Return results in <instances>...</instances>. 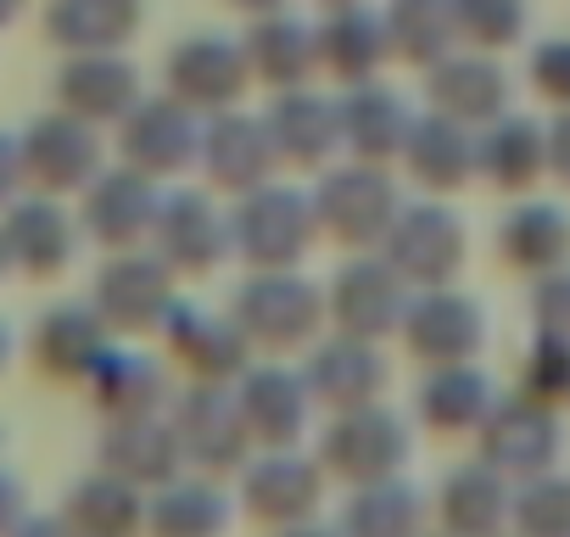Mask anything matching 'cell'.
I'll list each match as a JSON object with an SVG mask.
<instances>
[{
	"instance_id": "obj_7",
	"label": "cell",
	"mask_w": 570,
	"mask_h": 537,
	"mask_svg": "<svg viewBox=\"0 0 570 537\" xmlns=\"http://www.w3.org/2000/svg\"><path fill=\"white\" fill-rule=\"evenodd\" d=\"M235 476H240V509L274 531L314 520L325 504V481H331V470L297 448H263V453L252 448V459Z\"/></svg>"
},
{
	"instance_id": "obj_18",
	"label": "cell",
	"mask_w": 570,
	"mask_h": 537,
	"mask_svg": "<svg viewBox=\"0 0 570 537\" xmlns=\"http://www.w3.org/2000/svg\"><path fill=\"white\" fill-rule=\"evenodd\" d=\"M163 336H168L174 364H179L190 381L235 387L240 370L252 364V342H246V331L235 325V314H207V309H196V303H174V314L163 320Z\"/></svg>"
},
{
	"instance_id": "obj_51",
	"label": "cell",
	"mask_w": 570,
	"mask_h": 537,
	"mask_svg": "<svg viewBox=\"0 0 570 537\" xmlns=\"http://www.w3.org/2000/svg\"><path fill=\"white\" fill-rule=\"evenodd\" d=\"M229 7H240V12H252V18H257V12H279L285 0H229Z\"/></svg>"
},
{
	"instance_id": "obj_5",
	"label": "cell",
	"mask_w": 570,
	"mask_h": 537,
	"mask_svg": "<svg viewBox=\"0 0 570 537\" xmlns=\"http://www.w3.org/2000/svg\"><path fill=\"white\" fill-rule=\"evenodd\" d=\"M381 257L397 268L414 292H425V286H453L459 268H464V257H470L464 218H459L448 202H436V196L403 202L397 218H392V230H386V241H381Z\"/></svg>"
},
{
	"instance_id": "obj_4",
	"label": "cell",
	"mask_w": 570,
	"mask_h": 537,
	"mask_svg": "<svg viewBox=\"0 0 570 537\" xmlns=\"http://www.w3.org/2000/svg\"><path fill=\"white\" fill-rule=\"evenodd\" d=\"M409 453H414L409 420L397 409H386L381 398L375 403H358V409H336L331 426H325V437H320V465L336 481H347V487L403 476Z\"/></svg>"
},
{
	"instance_id": "obj_36",
	"label": "cell",
	"mask_w": 570,
	"mask_h": 537,
	"mask_svg": "<svg viewBox=\"0 0 570 537\" xmlns=\"http://www.w3.org/2000/svg\"><path fill=\"white\" fill-rule=\"evenodd\" d=\"M146 23L140 0H51L46 12V35L51 46L73 51H124Z\"/></svg>"
},
{
	"instance_id": "obj_35",
	"label": "cell",
	"mask_w": 570,
	"mask_h": 537,
	"mask_svg": "<svg viewBox=\"0 0 570 537\" xmlns=\"http://www.w3.org/2000/svg\"><path fill=\"white\" fill-rule=\"evenodd\" d=\"M498 257L514 275H548V268L570 263V213L559 202H520L498 224Z\"/></svg>"
},
{
	"instance_id": "obj_1",
	"label": "cell",
	"mask_w": 570,
	"mask_h": 537,
	"mask_svg": "<svg viewBox=\"0 0 570 537\" xmlns=\"http://www.w3.org/2000/svg\"><path fill=\"white\" fill-rule=\"evenodd\" d=\"M229 235H235V257H246L252 268H297L325 230L314 213V191L263 179L257 191L235 196Z\"/></svg>"
},
{
	"instance_id": "obj_21",
	"label": "cell",
	"mask_w": 570,
	"mask_h": 537,
	"mask_svg": "<svg viewBox=\"0 0 570 537\" xmlns=\"http://www.w3.org/2000/svg\"><path fill=\"white\" fill-rule=\"evenodd\" d=\"M263 124H268L279 163H292V168H325L342 152V96H325L314 85L279 90Z\"/></svg>"
},
{
	"instance_id": "obj_31",
	"label": "cell",
	"mask_w": 570,
	"mask_h": 537,
	"mask_svg": "<svg viewBox=\"0 0 570 537\" xmlns=\"http://www.w3.org/2000/svg\"><path fill=\"white\" fill-rule=\"evenodd\" d=\"M409 168V179L431 196H453L475 179V129L448 118V113H425L414 118V135L397 157Z\"/></svg>"
},
{
	"instance_id": "obj_28",
	"label": "cell",
	"mask_w": 570,
	"mask_h": 537,
	"mask_svg": "<svg viewBox=\"0 0 570 537\" xmlns=\"http://www.w3.org/2000/svg\"><path fill=\"white\" fill-rule=\"evenodd\" d=\"M0 241H7V257L35 281H51L73 263V246H79V224L68 218V207L57 196H29V202H12L7 224H0Z\"/></svg>"
},
{
	"instance_id": "obj_10",
	"label": "cell",
	"mask_w": 570,
	"mask_h": 537,
	"mask_svg": "<svg viewBox=\"0 0 570 537\" xmlns=\"http://www.w3.org/2000/svg\"><path fill=\"white\" fill-rule=\"evenodd\" d=\"M96 314L124 331V336H140V331H163V320L174 314V268L157 257V252H112L107 268L96 275Z\"/></svg>"
},
{
	"instance_id": "obj_15",
	"label": "cell",
	"mask_w": 570,
	"mask_h": 537,
	"mask_svg": "<svg viewBox=\"0 0 570 537\" xmlns=\"http://www.w3.org/2000/svg\"><path fill=\"white\" fill-rule=\"evenodd\" d=\"M101 174V135L96 124L73 118V113H46L29 124L23 135V179L46 196H73L90 191V179Z\"/></svg>"
},
{
	"instance_id": "obj_9",
	"label": "cell",
	"mask_w": 570,
	"mask_h": 537,
	"mask_svg": "<svg viewBox=\"0 0 570 537\" xmlns=\"http://www.w3.org/2000/svg\"><path fill=\"white\" fill-rule=\"evenodd\" d=\"M481 442V459L498 465L509 481H525V476H542L559 465V448H564V426H559V409L525 398V392H509L492 403V414L481 420L475 431Z\"/></svg>"
},
{
	"instance_id": "obj_23",
	"label": "cell",
	"mask_w": 570,
	"mask_h": 537,
	"mask_svg": "<svg viewBox=\"0 0 570 537\" xmlns=\"http://www.w3.org/2000/svg\"><path fill=\"white\" fill-rule=\"evenodd\" d=\"M57 101L62 113L85 124H124L140 101V74L124 51H73L68 68L57 74Z\"/></svg>"
},
{
	"instance_id": "obj_26",
	"label": "cell",
	"mask_w": 570,
	"mask_h": 537,
	"mask_svg": "<svg viewBox=\"0 0 570 537\" xmlns=\"http://www.w3.org/2000/svg\"><path fill=\"white\" fill-rule=\"evenodd\" d=\"M475 179H487L492 191L525 196L531 185L548 179V124L503 113L492 124L475 129Z\"/></svg>"
},
{
	"instance_id": "obj_8",
	"label": "cell",
	"mask_w": 570,
	"mask_h": 537,
	"mask_svg": "<svg viewBox=\"0 0 570 537\" xmlns=\"http://www.w3.org/2000/svg\"><path fill=\"white\" fill-rule=\"evenodd\" d=\"M409 297H414V286L397 275L381 252H358L353 263L336 268V281L325 286V314H331L336 331L381 342V336L403 331Z\"/></svg>"
},
{
	"instance_id": "obj_30",
	"label": "cell",
	"mask_w": 570,
	"mask_h": 537,
	"mask_svg": "<svg viewBox=\"0 0 570 537\" xmlns=\"http://www.w3.org/2000/svg\"><path fill=\"white\" fill-rule=\"evenodd\" d=\"M235 520V498L224 492V476H174L151 487L146 498V537H224Z\"/></svg>"
},
{
	"instance_id": "obj_22",
	"label": "cell",
	"mask_w": 570,
	"mask_h": 537,
	"mask_svg": "<svg viewBox=\"0 0 570 537\" xmlns=\"http://www.w3.org/2000/svg\"><path fill=\"white\" fill-rule=\"evenodd\" d=\"M308 392L320 409H358V403H375L386 392V359H381V342L370 336H320L308 348V370H303Z\"/></svg>"
},
{
	"instance_id": "obj_19",
	"label": "cell",
	"mask_w": 570,
	"mask_h": 537,
	"mask_svg": "<svg viewBox=\"0 0 570 537\" xmlns=\"http://www.w3.org/2000/svg\"><path fill=\"white\" fill-rule=\"evenodd\" d=\"M425 96H431V113H448L470 129L492 124L509 113V74L492 51H448L442 62L425 68Z\"/></svg>"
},
{
	"instance_id": "obj_34",
	"label": "cell",
	"mask_w": 570,
	"mask_h": 537,
	"mask_svg": "<svg viewBox=\"0 0 570 537\" xmlns=\"http://www.w3.org/2000/svg\"><path fill=\"white\" fill-rule=\"evenodd\" d=\"M386 62H392L386 18L370 12L364 0L358 7H331V18L320 23V68L342 85H364V79H381Z\"/></svg>"
},
{
	"instance_id": "obj_55",
	"label": "cell",
	"mask_w": 570,
	"mask_h": 537,
	"mask_svg": "<svg viewBox=\"0 0 570 537\" xmlns=\"http://www.w3.org/2000/svg\"><path fill=\"white\" fill-rule=\"evenodd\" d=\"M7 263H12V257H7V241H0V268H7Z\"/></svg>"
},
{
	"instance_id": "obj_27",
	"label": "cell",
	"mask_w": 570,
	"mask_h": 537,
	"mask_svg": "<svg viewBox=\"0 0 570 537\" xmlns=\"http://www.w3.org/2000/svg\"><path fill=\"white\" fill-rule=\"evenodd\" d=\"M509 504H514V481L498 465L470 459L448 470L436 492V531L442 537H498L509 531Z\"/></svg>"
},
{
	"instance_id": "obj_14",
	"label": "cell",
	"mask_w": 570,
	"mask_h": 537,
	"mask_svg": "<svg viewBox=\"0 0 570 537\" xmlns=\"http://www.w3.org/2000/svg\"><path fill=\"white\" fill-rule=\"evenodd\" d=\"M246 85H252L246 51H240V40H224V35H190L163 62V90L179 96L185 107H196L202 118L240 107Z\"/></svg>"
},
{
	"instance_id": "obj_25",
	"label": "cell",
	"mask_w": 570,
	"mask_h": 537,
	"mask_svg": "<svg viewBox=\"0 0 570 537\" xmlns=\"http://www.w3.org/2000/svg\"><path fill=\"white\" fill-rule=\"evenodd\" d=\"M414 118L420 113L392 85H381V79L347 85V96H342V152L358 157V163H392V157H403Z\"/></svg>"
},
{
	"instance_id": "obj_48",
	"label": "cell",
	"mask_w": 570,
	"mask_h": 537,
	"mask_svg": "<svg viewBox=\"0 0 570 537\" xmlns=\"http://www.w3.org/2000/svg\"><path fill=\"white\" fill-rule=\"evenodd\" d=\"M18 526H23V487H18V476L0 470V537H12Z\"/></svg>"
},
{
	"instance_id": "obj_40",
	"label": "cell",
	"mask_w": 570,
	"mask_h": 537,
	"mask_svg": "<svg viewBox=\"0 0 570 537\" xmlns=\"http://www.w3.org/2000/svg\"><path fill=\"white\" fill-rule=\"evenodd\" d=\"M386 46L409 68H431L459 46L453 0H386Z\"/></svg>"
},
{
	"instance_id": "obj_45",
	"label": "cell",
	"mask_w": 570,
	"mask_h": 537,
	"mask_svg": "<svg viewBox=\"0 0 570 537\" xmlns=\"http://www.w3.org/2000/svg\"><path fill=\"white\" fill-rule=\"evenodd\" d=\"M531 90L548 101V107H570V40H542L537 51H531Z\"/></svg>"
},
{
	"instance_id": "obj_50",
	"label": "cell",
	"mask_w": 570,
	"mask_h": 537,
	"mask_svg": "<svg viewBox=\"0 0 570 537\" xmlns=\"http://www.w3.org/2000/svg\"><path fill=\"white\" fill-rule=\"evenodd\" d=\"M279 537H342V526H320V520H297V526H279Z\"/></svg>"
},
{
	"instance_id": "obj_46",
	"label": "cell",
	"mask_w": 570,
	"mask_h": 537,
	"mask_svg": "<svg viewBox=\"0 0 570 537\" xmlns=\"http://www.w3.org/2000/svg\"><path fill=\"white\" fill-rule=\"evenodd\" d=\"M548 174L559 185H570V107L548 124Z\"/></svg>"
},
{
	"instance_id": "obj_6",
	"label": "cell",
	"mask_w": 570,
	"mask_h": 537,
	"mask_svg": "<svg viewBox=\"0 0 570 537\" xmlns=\"http://www.w3.org/2000/svg\"><path fill=\"white\" fill-rule=\"evenodd\" d=\"M168 420H174V437H179L185 465L202 470V476H235V470L252 459V437H246L235 387L190 381V387L174 398Z\"/></svg>"
},
{
	"instance_id": "obj_53",
	"label": "cell",
	"mask_w": 570,
	"mask_h": 537,
	"mask_svg": "<svg viewBox=\"0 0 570 537\" xmlns=\"http://www.w3.org/2000/svg\"><path fill=\"white\" fill-rule=\"evenodd\" d=\"M7 353H12V342H7V325H0V370H7Z\"/></svg>"
},
{
	"instance_id": "obj_38",
	"label": "cell",
	"mask_w": 570,
	"mask_h": 537,
	"mask_svg": "<svg viewBox=\"0 0 570 537\" xmlns=\"http://www.w3.org/2000/svg\"><path fill=\"white\" fill-rule=\"evenodd\" d=\"M425 492L409 487L403 476H386V481H364L353 487L347 509H342V537H425Z\"/></svg>"
},
{
	"instance_id": "obj_47",
	"label": "cell",
	"mask_w": 570,
	"mask_h": 537,
	"mask_svg": "<svg viewBox=\"0 0 570 537\" xmlns=\"http://www.w3.org/2000/svg\"><path fill=\"white\" fill-rule=\"evenodd\" d=\"M23 185V140L0 135V202H12Z\"/></svg>"
},
{
	"instance_id": "obj_44",
	"label": "cell",
	"mask_w": 570,
	"mask_h": 537,
	"mask_svg": "<svg viewBox=\"0 0 570 537\" xmlns=\"http://www.w3.org/2000/svg\"><path fill=\"white\" fill-rule=\"evenodd\" d=\"M531 325L548 336H570V263L531 281Z\"/></svg>"
},
{
	"instance_id": "obj_39",
	"label": "cell",
	"mask_w": 570,
	"mask_h": 537,
	"mask_svg": "<svg viewBox=\"0 0 570 537\" xmlns=\"http://www.w3.org/2000/svg\"><path fill=\"white\" fill-rule=\"evenodd\" d=\"M85 387L96 392V403L107 409V420L168 409V370H163L151 353H124V348H112Z\"/></svg>"
},
{
	"instance_id": "obj_49",
	"label": "cell",
	"mask_w": 570,
	"mask_h": 537,
	"mask_svg": "<svg viewBox=\"0 0 570 537\" xmlns=\"http://www.w3.org/2000/svg\"><path fill=\"white\" fill-rule=\"evenodd\" d=\"M12 537H73V531H68V520H23Z\"/></svg>"
},
{
	"instance_id": "obj_29",
	"label": "cell",
	"mask_w": 570,
	"mask_h": 537,
	"mask_svg": "<svg viewBox=\"0 0 570 537\" xmlns=\"http://www.w3.org/2000/svg\"><path fill=\"white\" fill-rule=\"evenodd\" d=\"M101 470L135 481V487H163L185 470V453H179V437H174V420L168 409L157 414H124L107 426L101 437Z\"/></svg>"
},
{
	"instance_id": "obj_17",
	"label": "cell",
	"mask_w": 570,
	"mask_h": 537,
	"mask_svg": "<svg viewBox=\"0 0 570 537\" xmlns=\"http://www.w3.org/2000/svg\"><path fill=\"white\" fill-rule=\"evenodd\" d=\"M196 163H202V174H207L213 191L240 196V191H257L263 179H274L279 152H274L263 118L229 107V113H213V118L202 124V152H196Z\"/></svg>"
},
{
	"instance_id": "obj_52",
	"label": "cell",
	"mask_w": 570,
	"mask_h": 537,
	"mask_svg": "<svg viewBox=\"0 0 570 537\" xmlns=\"http://www.w3.org/2000/svg\"><path fill=\"white\" fill-rule=\"evenodd\" d=\"M18 12H23V0H0V29H7Z\"/></svg>"
},
{
	"instance_id": "obj_42",
	"label": "cell",
	"mask_w": 570,
	"mask_h": 537,
	"mask_svg": "<svg viewBox=\"0 0 570 537\" xmlns=\"http://www.w3.org/2000/svg\"><path fill=\"white\" fill-rule=\"evenodd\" d=\"M453 23H459V46L498 57L525 40V0H453Z\"/></svg>"
},
{
	"instance_id": "obj_20",
	"label": "cell",
	"mask_w": 570,
	"mask_h": 537,
	"mask_svg": "<svg viewBox=\"0 0 570 537\" xmlns=\"http://www.w3.org/2000/svg\"><path fill=\"white\" fill-rule=\"evenodd\" d=\"M157 207H163V191L151 174L140 168H101L85 191V224L90 235L107 246V252H129V246H146L151 241V224H157Z\"/></svg>"
},
{
	"instance_id": "obj_41",
	"label": "cell",
	"mask_w": 570,
	"mask_h": 537,
	"mask_svg": "<svg viewBox=\"0 0 570 537\" xmlns=\"http://www.w3.org/2000/svg\"><path fill=\"white\" fill-rule=\"evenodd\" d=\"M509 531L514 537H570V476L542 470V476L514 481Z\"/></svg>"
},
{
	"instance_id": "obj_13",
	"label": "cell",
	"mask_w": 570,
	"mask_h": 537,
	"mask_svg": "<svg viewBox=\"0 0 570 537\" xmlns=\"http://www.w3.org/2000/svg\"><path fill=\"white\" fill-rule=\"evenodd\" d=\"M151 252L174 275H213L235 252L229 213L207 191H168L157 207V224H151Z\"/></svg>"
},
{
	"instance_id": "obj_37",
	"label": "cell",
	"mask_w": 570,
	"mask_h": 537,
	"mask_svg": "<svg viewBox=\"0 0 570 537\" xmlns=\"http://www.w3.org/2000/svg\"><path fill=\"white\" fill-rule=\"evenodd\" d=\"M73 537H140L146 531V487L96 470L85 481H73L68 509H62Z\"/></svg>"
},
{
	"instance_id": "obj_54",
	"label": "cell",
	"mask_w": 570,
	"mask_h": 537,
	"mask_svg": "<svg viewBox=\"0 0 570 537\" xmlns=\"http://www.w3.org/2000/svg\"><path fill=\"white\" fill-rule=\"evenodd\" d=\"M320 7H358V0H320Z\"/></svg>"
},
{
	"instance_id": "obj_12",
	"label": "cell",
	"mask_w": 570,
	"mask_h": 537,
	"mask_svg": "<svg viewBox=\"0 0 570 537\" xmlns=\"http://www.w3.org/2000/svg\"><path fill=\"white\" fill-rule=\"evenodd\" d=\"M202 113L185 107L179 96H140L135 113L118 124V146H124V163L151 174V179H174L196 163L202 152Z\"/></svg>"
},
{
	"instance_id": "obj_32",
	"label": "cell",
	"mask_w": 570,
	"mask_h": 537,
	"mask_svg": "<svg viewBox=\"0 0 570 537\" xmlns=\"http://www.w3.org/2000/svg\"><path fill=\"white\" fill-rule=\"evenodd\" d=\"M492 403H498V392H492L487 370H475V364H431L414 392V414L436 437H475L481 420L492 414Z\"/></svg>"
},
{
	"instance_id": "obj_33",
	"label": "cell",
	"mask_w": 570,
	"mask_h": 537,
	"mask_svg": "<svg viewBox=\"0 0 570 537\" xmlns=\"http://www.w3.org/2000/svg\"><path fill=\"white\" fill-rule=\"evenodd\" d=\"M107 353H112V325L96 314V303L90 309L62 303L35 331V364L57 381H90Z\"/></svg>"
},
{
	"instance_id": "obj_43",
	"label": "cell",
	"mask_w": 570,
	"mask_h": 537,
	"mask_svg": "<svg viewBox=\"0 0 570 537\" xmlns=\"http://www.w3.org/2000/svg\"><path fill=\"white\" fill-rule=\"evenodd\" d=\"M520 392L548 403V409H570V336H548L537 331L525 364H520Z\"/></svg>"
},
{
	"instance_id": "obj_16",
	"label": "cell",
	"mask_w": 570,
	"mask_h": 537,
	"mask_svg": "<svg viewBox=\"0 0 570 537\" xmlns=\"http://www.w3.org/2000/svg\"><path fill=\"white\" fill-rule=\"evenodd\" d=\"M235 403H240L252 448H303V431L314 414V392H308L303 370L246 364L235 381Z\"/></svg>"
},
{
	"instance_id": "obj_11",
	"label": "cell",
	"mask_w": 570,
	"mask_h": 537,
	"mask_svg": "<svg viewBox=\"0 0 570 537\" xmlns=\"http://www.w3.org/2000/svg\"><path fill=\"white\" fill-rule=\"evenodd\" d=\"M397 336L425 370L431 364H475L487 348V309L453 286H425L409 297Z\"/></svg>"
},
{
	"instance_id": "obj_56",
	"label": "cell",
	"mask_w": 570,
	"mask_h": 537,
	"mask_svg": "<svg viewBox=\"0 0 570 537\" xmlns=\"http://www.w3.org/2000/svg\"><path fill=\"white\" fill-rule=\"evenodd\" d=\"M498 537H503V531H498Z\"/></svg>"
},
{
	"instance_id": "obj_24",
	"label": "cell",
	"mask_w": 570,
	"mask_h": 537,
	"mask_svg": "<svg viewBox=\"0 0 570 537\" xmlns=\"http://www.w3.org/2000/svg\"><path fill=\"white\" fill-rule=\"evenodd\" d=\"M240 51H246V68L257 85L268 90H297V85H314L320 74V29L292 18V12H257L252 29L240 35Z\"/></svg>"
},
{
	"instance_id": "obj_3",
	"label": "cell",
	"mask_w": 570,
	"mask_h": 537,
	"mask_svg": "<svg viewBox=\"0 0 570 537\" xmlns=\"http://www.w3.org/2000/svg\"><path fill=\"white\" fill-rule=\"evenodd\" d=\"M403 196H397V179L386 163H342V168H325V179L314 185V213H320V230L331 241H342L347 252H381L392 218H397Z\"/></svg>"
},
{
	"instance_id": "obj_2",
	"label": "cell",
	"mask_w": 570,
	"mask_h": 537,
	"mask_svg": "<svg viewBox=\"0 0 570 537\" xmlns=\"http://www.w3.org/2000/svg\"><path fill=\"white\" fill-rule=\"evenodd\" d=\"M235 325L246 331L252 348L263 353H297L320 342L325 314V292L297 275V268H252V281H240L235 303H229Z\"/></svg>"
}]
</instances>
